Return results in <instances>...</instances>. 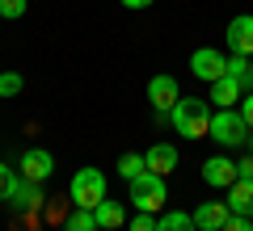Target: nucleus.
<instances>
[{"mask_svg":"<svg viewBox=\"0 0 253 231\" xmlns=\"http://www.w3.org/2000/svg\"><path fill=\"white\" fill-rule=\"evenodd\" d=\"M169 122H173V131H177L181 139H207V131H211V105L199 101V97H181L177 105L169 109Z\"/></svg>","mask_w":253,"mask_h":231,"instance_id":"1","label":"nucleus"},{"mask_svg":"<svg viewBox=\"0 0 253 231\" xmlns=\"http://www.w3.org/2000/svg\"><path fill=\"white\" fill-rule=\"evenodd\" d=\"M126 194H131V206L144 214H156L165 202H169V189H165L161 172H139L135 181H126Z\"/></svg>","mask_w":253,"mask_h":231,"instance_id":"2","label":"nucleus"},{"mask_svg":"<svg viewBox=\"0 0 253 231\" xmlns=\"http://www.w3.org/2000/svg\"><path fill=\"white\" fill-rule=\"evenodd\" d=\"M207 139H215L219 147H245V139H249V122L241 118V109H215L211 114V131Z\"/></svg>","mask_w":253,"mask_h":231,"instance_id":"3","label":"nucleus"},{"mask_svg":"<svg viewBox=\"0 0 253 231\" xmlns=\"http://www.w3.org/2000/svg\"><path fill=\"white\" fill-rule=\"evenodd\" d=\"M68 194H72V202L81 206V210H93L97 202H106V172L101 168H76Z\"/></svg>","mask_w":253,"mask_h":231,"instance_id":"4","label":"nucleus"},{"mask_svg":"<svg viewBox=\"0 0 253 231\" xmlns=\"http://www.w3.org/2000/svg\"><path fill=\"white\" fill-rule=\"evenodd\" d=\"M190 71H194V80L215 84L219 76L228 71V55H224V51H215V46H199V51L190 55Z\"/></svg>","mask_w":253,"mask_h":231,"instance_id":"5","label":"nucleus"},{"mask_svg":"<svg viewBox=\"0 0 253 231\" xmlns=\"http://www.w3.org/2000/svg\"><path fill=\"white\" fill-rule=\"evenodd\" d=\"M148 101H152V109L161 118H169V109L181 101L177 80H173V76H152V80H148Z\"/></svg>","mask_w":253,"mask_h":231,"instance_id":"6","label":"nucleus"},{"mask_svg":"<svg viewBox=\"0 0 253 231\" xmlns=\"http://www.w3.org/2000/svg\"><path fill=\"white\" fill-rule=\"evenodd\" d=\"M17 168H21V177H26V181H38V185H42V181L55 172V156L46 147H30V151H21Z\"/></svg>","mask_w":253,"mask_h":231,"instance_id":"7","label":"nucleus"},{"mask_svg":"<svg viewBox=\"0 0 253 231\" xmlns=\"http://www.w3.org/2000/svg\"><path fill=\"white\" fill-rule=\"evenodd\" d=\"M228 51L232 55H249L253 59V17L241 13V17L228 21Z\"/></svg>","mask_w":253,"mask_h":231,"instance_id":"8","label":"nucleus"},{"mask_svg":"<svg viewBox=\"0 0 253 231\" xmlns=\"http://www.w3.org/2000/svg\"><path fill=\"white\" fill-rule=\"evenodd\" d=\"M203 181L215 189H228L236 181V160L232 156H211V160H203Z\"/></svg>","mask_w":253,"mask_h":231,"instance_id":"9","label":"nucleus"},{"mask_svg":"<svg viewBox=\"0 0 253 231\" xmlns=\"http://www.w3.org/2000/svg\"><path fill=\"white\" fill-rule=\"evenodd\" d=\"M42 185L38 181H26V177H17V185H13V194H9V206L13 210H42Z\"/></svg>","mask_w":253,"mask_h":231,"instance_id":"10","label":"nucleus"},{"mask_svg":"<svg viewBox=\"0 0 253 231\" xmlns=\"http://www.w3.org/2000/svg\"><path fill=\"white\" fill-rule=\"evenodd\" d=\"M228 202H203V206H194V214H190V219H194V231H219L228 223Z\"/></svg>","mask_w":253,"mask_h":231,"instance_id":"11","label":"nucleus"},{"mask_svg":"<svg viewBox=\"0 0 253 231\" xmlns=\"http://www.w3.org/2000/svg\"><path fill=\"white\" fill-rule=\"evenodd\" d=\"M144 164H148V172H161V177H169V172L177 168V147H173V143H156V147L144 151Z\"/></svg>","mask_w":253,"mask_h":231,"instance_id":"12","label":"nucleus"},{"mask_svg":"<svg viewBox=\"0 0 253 231\" xmlns=\"http://www.w3.org/2000/svg\"><path fill=\"white\" fill-rule=\"evenodd\" d=\"M241 97H245V89L232 80V76H228V71L219 76L215 84H211V101H215L219 109H236V105H241Z\"/></svg>","mask_w":253,"mask_h":231,"instance_id":"13","label":"nucleus"},{"mask_svg":"<svg viewBox=\"0 0 253 231\" xmlns=\"http://www.w3.org/2000/svg\"><path fill=\"white\" fill-rule=\"evenodd\" d=\"M228 210L253 219V181H241V177H236L232 185H228Z\"/></svg>","mask_w":253,"mask_h":231,"instance_id":"14","label":"nucleus"},{"mask_svg":"<svg viewBox=\"0 0 253 231\" xmlns=\"http://www.w3.org/2000/svg\"><path fill=\"white\" fill-rule=\"evenodd\" d=\"M93 219H97V231H114V227H123L126 214H123V206H118V202H110V198H106V202L93 206Z\"/></svg>","mask_w":253,"mask_h":231,"instance_id":"15","label":"nucleus"},{"mask_svg":"<svg viewBox=\"0 0 253 231\" xmlns=\"http://www.w3.org/2000/svg\"><path fill=\"white\" fill-rule=\"evenodd\" d=\"M228 76L249 93L253 89V59H249V55H228Z\"/></svg>","mask_w":253,"mask_h":231,"instance_id":"16","label":"nucleus"},{"mask_svg":"<svg viewBox=\"0 0 253 231\" xmlns=\"http://www.w3.org/2000/svg\"><path fill=\"white\" fill-rule=\"evenodd\" d=\"M156 231H194V219L186 210H165L156 219Z\"/></svg>","mask_w":253,"mask_h":231,"instance_id":"17","label":"nucleus"},{"mask_svg":"<svg viewBox=\"0 0 253 231\" xmlns=\"http://www.w3.org/2000/svg\"><path fill=\"white\" fill-rule=\"evenodd\" d=\"M139 172H148L144 156H135V151H126V156H118V177H123V181H135Z\"/></svg>","mask_w":253,"mask_h":231,"instance_id":"18","label":"nucleus"},{"mask_svg":"<svg viewBox=\"0 0 253 231\" xmlns=\"http://www.w3.org/2000/svg\"><path fill=\"white\" fill-rule=\"evenodd\" d=\"M63 231H97V219H93V210H81V206H76V210L63 219Z\"/></svg>","mask_w":253,"mask_h":231,"instance_id":"19","label":"nucleus"},{"mask_svg":"<svg viewBox=\"0 0 253 231\" xmlns=\"http://www.w3.org/2000/svg\"><path fill=\"white\" fill-rule=\"evenodd\" d=\"M21 89H26V80L17 71H0V97H17Z\"/></svg>","mask_w":253,"mask_h":231,"instance_id":"20","label":"nucleus"},{"mask_svg":"<svg viewBox=\"0 0 253 231\" xmlns=\"http://www.w3.org/2000/svg\"><path fill=\"white\" fill-rule=\"evenodd\" d=\"M0 17H4V21L26 17V0H0Z\"/></svg>","mask_w":253,"mask_h":231,"instance_id":"21","label":"nucleus"},{"mask_svg":"<svg viewBox=\"0 0 253 231\" xmlns=\"http://www.w3.org/2000/svg\"><path fill=\"white\" fill-rule=\"evenodd\" d=\"M13 185H17V172H13L9 164H0V202H9Z\"/></svg>","mask_w":253,"mask_h":231,"instance_id":"22","label":"nucleus"},{"mask_svg":"<svg viewBox=\"0 0 253 231\" xmlns=\"http://www.w3.org/2000/svg\"><path fill=\"white\" fill-rule=\"evenodd\" d=\"M131 231H156V214L135 210V219H131Z\"/></svg>","mask_w":253,"mask_h":231,"instance_id":"23","label":"nucleus"},{"mask_svg":"<svg viewBox=\"0 0 253 231\" xmlns=\"http://www.w3.org/2000/svg\"><path fill=\"white\" fill-rule=\"evenodd\" d=\"M219 231H253V219H245V214H228V223Z\"/></svg>","mask_w":253,"mask_h":231,"instance_id":"24","label":"nucleus"},{"mask_svg":"<svg viewBox=\"0 0 253 231\" xmlns=\"http://www.w3.org/2000/svg\"><path fill=\"white\" fill-rule=\"evenodd\" d=\"M236 109H241V118L249 122V131H253V89H249V93L241 97V105H236Z\"/></svg>","mask_w":253,"mask_h":231,"instance_id":"25","label":"nucleus"},{"mask_svg":"<svg viewBox=\"0 0 253 231\" xmlns=\"http://www.w3.org/2000/svg\"><path fill=\"white\" fill-rule=\"evenodd\" d=\"M236 177H241V181H253V156L236 160Z\"/></svg>","mask_w":253,"mask_h":231,"instance_id":"26","label":"nucleus"},{"mask_svg":"<svg viewBox=\"0 0 253 231\" xmlns=\"http://www.w3.org/2000/svg\"><path fill=\"white\" fill-rule=\"evenodd\" d=\"M152 0H123V9H148Z\"/></svg>","mask_w":253,"mask_h":231,"instance_id":"27","label":"nucleus"},{"mask_svg":"<svg viewBox=\"0 0 253 231\" xmlns=\"http://www.w3.org/2000/svg\"><path fill=\"white\" fill-rule=\"evenodd\" d=\"M245 147H249V156H253V131H249V139H245Z\"/></svg>","mask_w":253,"mask_h":231,"instance_id":"28","label":"nucleus"},{"mask_svg":"<svg viewBox=\"0 0 253 231\" xmlns=\"http://www.w3.org/2000/svg\"><path fill=\"white\" fill-rule=\"evenodd\" d=\"M0 21H4V17H0Z\"/></svg>","mask_w":253,"mask_h":231,"instance_id":"29","label":"nucleus"}]
</instances>
